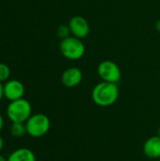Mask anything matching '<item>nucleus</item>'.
<instances>
[{
	"instance_id": "1",
	"label": "nucleus",
	"mask_w": 160,
	"mask_h": 161,
	"mask_svg": "<svg viewBox=\"0 0 160 161\" xmlns=\"http://www.w3.org/2000/svg\"><path fill=\"white\" fill-rule=\"evenodd\" d=\"M119 87L115 83L101 81L97 83L91 92V98L95 105L107 108L114 105L119 98Z\"/></svg>"
},
{
	"instance_id": "2",
	"label": "nucleus",
	"mask_w": 160,
	"mask_h": 161,
	"mask_svg": "<svg viewBox=\"0 0 160 161\" xmlns=\"http://www.w3.org/2000/svg\"><path fill=\"white\" fill-rule=\"evenodd\" d=\"M31 115V104L25 98L11 101L7 108V116L11 123H25Z\"/></svg>"
},
{
	"instance_id": "3",
	"label": "nucleus",
	"mask_w": 160,
	"mask_h": 161,
	"mask_svg": "<svg viewBox=\"0 0 160 161\" xmlns=\"http://www.w3.org/2000/svg\"><path fill=\"white\" fill-rule=\"evenodd\" d=\"M59 51L65 58L78 60L85 55L86 47L81 39L74 36H69L60 41Z\"/></svg>"
},
{
	"instance_id": "4",
	"label": "nucleus",
	"mask_w": 160,
	"mask_h": 161,
	"mask_svg": "<svg viewBox=\"0 0 160 161\" xmlns=\"http://www.w3.org/2000/svg\"><path fill=\"white\" fill-rule=\"evenodd\" d=\"M26 134L32 138H41L46 135L50 129V119L42 113L33 114L25 122Z\"/></svg>"
},
{
	"instance_id": "5",
	"label": "nucleus",
	"mask_w": 160,
	"mask_h": 161,
	"mask_svg": "<svg viewBox=\"0 0 160 161\" xmlns=\"http://www.w3.org/2000/svg\"><path fill=\"white\" fill-rule=\"evenodd\" d=\"M97 74L102 81L117 84L122 78L120 67L112 60H103L97 67Z\"/></svg>"
},
{
	"instance_id": "6",
	"label": "nucleus",
	"mask_w": 160,
	"mask_h": 161,
	"mask_svg": "<svg viewBox=\"0 0 160 161\" xmlns=\"http://www.w3.org/2000/svg\"><path fill=\"white\" fill-rule=\"evenodd\" d=\"M68 25L72 36H74L78 39L83 40L90 33V24L83 16L75 15L72 17L69 21Z\"/></svg>"
},
{
	"instance_id": "7",
	"label": "nucleus",
	"mask_w": 160,
	"mask_h": 161,
	"mask_svg": "<svg viewBox=\"0 0 160 161\" xmlns=\"http://www.w3.org/2000/svg\"><path fill=\"white\" fill-rule=\"evenodd\" d=\"M25 86L17 79H10L4 84V97L8 101H15L24 98Z\"/></svg>"
},
{
	"instance_id": "8",
	"label": "nucleus",
	"mask_w": 160,
	"mask_h": 161,
	"mask_svg": "<svg viewBox=\"0 0 160 161\" xmlns=\"http://www.w3.org/2000/svg\"><path fill=\"white\" fill-rule=\"evenodd\" d=\"M83 79V73L77 67L67 68L61 75V83L66 88H74L78 86Z\"/></svg>"
},
{
	"instance_id": "9",
	"label": "nucleus",
	"mask_w": 160,
	"mask_h": 161,
	"mask_svg": "<svg viewBox=\"0 0 160 161\" xmlns=\"http://www.w3.org/2000/svg\"><path fill=\"white\" fill-rule=\"evenodd\" d=\"M143 153L150 159H159L160 158V137L153 136L146 140L143 144Z\"/></svg>"
},
{
	"instance_id": "10",
	"label": "nucleus",
	"mask_w": 160,
	"mask_h": 161,
	"mask_svg": "<svg viewBox=\"0 0 160 161\" xmlns=\"http://www.w3.org/2000/svg\"><path fill=\"white\" fill-rule=\"evenodd\" d=\"M8 161H36V157L30 149L22 147L14 150L8 156Z\"/></svg>"
},
{
	"instance_id": "11",
	"label": "nucleus",
	"mask_w": 160,
	"mask_h": 161,
	"mask_svg": "<svg viewBox=\"0 0 160 161\" xmlns=\"http://www.w3.org/2000/svg\"><path fill=\"white\" fill-rule=\"evenodd\" d=\"M10 134L14 138H22L26 134L25 123H12L10 125Z\"/></svg>"
},
{
	"instance_id": "12",
	"label": "nucleus",
	"mask_w": 160,
	"mask_h": 161,
	"mask_svg": "<svg viewBox=\"0 0 160 161\" xmlns=\"http://www.w3.org/2000/svg\"><path fill=\"white\" fill-rule=\"evenodd\" d=\"M9 76H10V68L7 64L0 62V82L3 83L8 81Z\"/></svg>"
},
{
	"instance_id": "13",
	"label": "nucleus",
	"mask_w": 160,
	"mask_h": 161,
	"mask_svg": "<svg viewBox=\"0 0 160 161\" xmlns=\"http://www.w3.org/2000/svg\"><path fill=\"white\" fill-rule=\"evenodd\" d=\"M57 34L58 36V38H60V40H63L69 36H71V31H70V28H69V25H61L58 27V30H57Z\"/></svg>"
},
{
	"instance_id": "14",
	"label": "nucleus",
	"mask_w": 160,
	"mask_h": 161,
	"mask_svg": "<svg viewBox=\"0 0 160 161\" xmlns=\"http://www.w3.org/2000/svg\"><path fill=\"white\" fill-rule=\"evenodd\" d=\"M4 98V84L0 82V102Z\"/></svg>"
},
{
	"instance_id": "15",
	"label": "nucleus",
	"mask_w": 160,
	"mask_h": 161,
	"mask_svg": "<svg viewBox=\"0 0 160 161\" xmlns=\"http://www.w3.org/2000/svg\"><path fill=\"white\" fill-rule=\"evenodd\" d=\"M3 125H4V119H3L2 114L0 113V132H1V130L3 128Z\"/></svg>"
},
{
	"instance_id": "16",
	"label": "nucleus",
	"mask_w": 160,
	"mask_h": 161,
	"mask_svg": "<svg viewBox=\"0 0 160 161\" xmlns=\"http://www.w3.org/2000/svg\"><path fill=\"white\" fill-rule=\"evenodd\" d=\"M3 147H4V140H3V138L0 136V152L2 151Z\"/></svg>"
},
{
	"instance_id": "17",
	"label": "nucleus",
	"mask_w": 160,
	"mask_h": 161,
	"mask_svg": "<svg viewBox=\"0 0 160 161\" xmlns=\"http://www.w3.org/2000/svg\"><path fill=\"white\" fill-rule=\"evenodd\" d=\"M156 29L160 33V19L157 20V22L156 23Z\"/></svg>"
},
{
	"instance_id": "18",
	"label": "nucleus",
	"mask_w": 160,
	"mask_h": 161,
	"mask_svg": "<svg viewBox=\"0 0 160 161\" xmlns=\"http://www.w3.org/2000/svg\"><path fill=\"white\" fill-rule=\"evenodd\" d=\"M0 161H8V158H6L4 156L0 155Z\"/></svg>"
},
{
	"instance_id": "19",
	"label": "nucleus",
	"mask_w": 160,
	"mask_h": 161,
	"mask_svg": "<svg viewBox=\"0 0 160 161\" xmlns=\"http://www.w3.org/2000/svg\"><path fill=\"white\" fill-rule=\"evenodd\" d=\"M157 136H159L160 137V126L158 127V130H157Z\"/></svg>"
},
{
	"instance_id": "20",
	"label": "nucleus",
	"mask_w": 160,
	"mask_h": 161,
	"mask_svg": "<svg viewBox=\"0 0 160 161\" xmlns=\"http://www.w3.org/2000/svg\"><path fill=\"white\" fill-rule=\"evenodd\" d=\"M155 161H160L159 159H157V160H155Z\"/></svg>"
}]
</instances>
